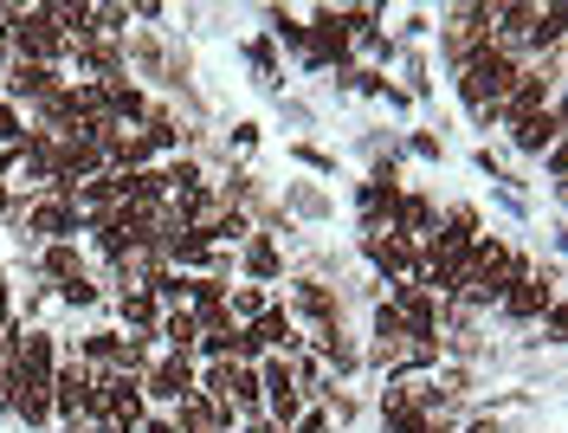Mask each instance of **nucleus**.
Listing matches in <instances>:
<instances>
[{"mask_svg": "<svg viewBox=\"0 0 568 433\" xmlns=\"http://www.w3.org/2000/svg\"><path fill=\"white\" fill-rule=\"evenodd\" d=\"M142 433H175V421H142Z\"/></svg>", "mask_w": 568, "mask_h": 433, "instance_id": "b1692460", "label": "nucleus"}, {"mask_svg": "<svg viewBox=\"0 0 568 433\" xmlns=\"http://www.w3.org/2000/svg\"><path fill=\"white\" fill-rule=\"evenodd\" d=\"M258 401H265L272 427H297V407H304V389L291 382V362H284V356L258 362Z\"/></svg>", "mask_w": 568, "mask_h": 433, "instance_id": "f03ea898", "label": "nucleus"}, {"mask_svg": "<svg viewBox=\"0 0 568 433\" xmlns=\"http://www.w3.org/2000/svg\"><path fill=\"white\" fill-rule=\"evenodd\" d=\"M169 401L181 407L187 395H201V375H194V356H169V362H149V375H142V401Z\"/></svg>", "mask_w": 568, "mask_h": 433, "instance_id": "7ed1b4c3", "label": "nucleus"}, {"mask_svg": "<svg viewBox=\"0 0 568 433\" xmlns=\"http://www.w3.org/2000/svg\"><path fill=\"white\" fill-rule=\"evenodd\" d=\"M7 91H13V98H33V104H45V98L59 91V66H27V59H20V66L7 72Z\"/></svg>", "mask_w": 568, "mask_h": 433, "instance_id": "0eeeda50", "label": "nucleus"}, {"mask_svg": "<svg viewBox=\"0 0 568 433\" xmlns=\"http://www.w3.org/2000/svg\"><path fill=\"white\" fill-rule=\"evenodd\" d=\"M116 311H123V324L142 330V336H155V324H162V304H155L149 291H123V298H116Z\"/></svg>", "mask_w": 568, "mask_h": 433, "instance_id": "f8f14e48", "label": "nucleus"}, {"mask_svg": "<svg viewBox=\"0 0 568 433\" xmlns=\"http://www.w3.org/2000/svg\"><path fill=\"white\" fill-rule=\"evenodd\" d=\"M297 311H304V318H317V324L336 318V304H329V291H323V285H297Z\"/></svg>", "mask_w": 568, "mask_h": 433, "instance_id": "6ab92c4d", "label": "nucleus"}, {"mask_svg": "<svg viewBox=\"0 0 568 433\" xmlns=\"http://www.w3.org/2000/svg\"><path fill=\"white\" fill-rule=\"evenodd\" d=\"M0 324H7V318H0Z\"/></svg>", "mask_w": 568, "mask_h": 433, "instance_id": "cd10ccee", "label": "nucleus"}, {"mask_svg": "<svg viewBox=\"0 0 568 433\" xmlns=\"http://www.w3.org/2000/svg\"><path fill=\"white\" fill-rule=\"evenodd\" d=\"M510 137H517V149H556V143H562V110H556V104L536 110L530 123H517Z\"/></svg>", "mask_w": 568, "mask_h": 433, "instance_id": "9d476101", "label": "nucleus"}, {"mask_svg": "<svg viewBox=\"0 0 568 433\" xmlns=\"http://www.w3.org/2000/svg\"><path fill=\"white\" fill-rule=\"evenodd\" d=\"M297 433H329V421H323V414H304V421H297Z\"/></svg>", "mask_w": 568, "mask_h": 433, "instance_id": "5701e85b", "label": "nucleus"}, {"mask_svg": "<svg viewBox=\"0 0 568 433\" xmlns=\"http://www.w3.org/2000/svg\"><path fill=\"white\" fill-rule=\"evenodd\" d=\"M155 336H162L175 356H194V350H201V324H194V311H187V304H181V311H162Z\"/></svg>", "mask_w": 568, "mask_h": 433, "instance_id": "1a4fd4ad", "label": "nucleus"}, {"mask_svg": "<svg viewBox=\"0 0 568 433\" xmlns=\"http://www.w3.org/2000/svg\"><path fill=\"white\" fill-rule=\"evenodd\" d=\"M252 336H258L265 350H284V356L304 343V336H297V318H291V311H272V304H265V318L252 324Z\"/></svg>", "mask_w": 568, "mask_h": 433, "instance_id": "9b49d317", "label": "nucleus"}, {"mask_svg": "<svg viewBox=\"0 0 568 433\" xmlns=\"http://www.w3.org/2000/svg\"><path fill=\"white\" fill-rule=\"evenodd\" d=\"M7 39H13V52L27 59V66H52L59 52H65L71 39L59 33V20H52V7H33V13H7Z\"/></svg>", "mask_w": 568, "mask_h": 433, "instance_id": "f257e3e1", "label": "nucleus"}, {"mask_svg": "<svg viewBox=\"0 0 568 433\" xmlns=\"http://www.w3.org/2000/svg\"><path fill=\"white\" fill-rule=\"evenodd\" d=\"M246 272H252V279H278V272H284L278 246H272V240H252V246H246Z\"/></svg>", "mask_w": 568, "mask_h": 433, "instance_id": "a211bd4d", "label": "nucleus"}, {"mask_svg": "<svg viewBox=\"0 0 568 433\" xmlns=\"http://www.w3.org/2000/svg\"><path fill=\"white\" fill-rule=\"evenodd\" d=\"M368 259L382 265V272H407V279H420V253H414V240H400L388 226V240H368Z\"/></svg>", "mask_w": 568, "mask_h": 433, "instance_id": "6e6552de", "label": "nucleus"}, {"mask_svg": "<svg viewBox=\"0 0 568 433\" xmlns=\"http://www.w3.org/2000/svg\"><path fill=\"white\" fill-rule=\"evenodd\" d=\"M7 208H13V201H7V194H0V214H7Z\"/></svg>", "mask_w": 568, "mask_h": 433, "instance_id": "bb28decb", "label": "nucleus"}, {"mask_svg": "<svg viewBox=\"0 0 568 433\" xmlns=\"http://www.w3.org/2000/svg\"><path fill=\"white\" fill-rule=\"evenodd\" d=\"M542 304H556V291H549L530 265H524V272L504 285V311H510V318H542Z\"/></svg>", "mask_w": 568, "mask_h": 433, "instance_id": "423d86ee", "label": "nucleus"}, {"mask_svg": "<svg viewBox=\"0 0 568 433\" xmlns=\"http://www.w3.org/2000/svg\"><path fill=\"white\" fill-rule=\"evenodd\" d=\"M59 298H65V304H98V285H91V279H71V285H59Z\"/></svg>", "mask_w": 568, "mask_h": 433, "instance_id": "4be33fe9", "label": "nucleus"}, {"mask_svg": "<svg viewBox=\"0 0 568 433\" xmlns=\"http://www.w3.org/2000/svg\"><path fill=\"white\" fill-rule=\"evenodd\" d=\"M201 233H207V246H220V240H246V214H240V208H233V214H207Z\"/></svg>", "mask_w": 568, "mask_h": 433, "instance_id": "f3484780", "label": "nucleus"}, {"mask_svg": "<svg viewBox=\"0 0 568 433\" xmlns=\"http://www.w3.org/2000/svg\"><path fill=\"white\" fill-rule=\"evenodd\" d=\"M78 201H65V194H45V201H33V208H27V226H33V233H45V240H71V233H78Z\"/></svg>", "mask_w": 568, "mask_h": 433, "instance_id": "39448f33", "label": "nucleus"}, {"mask_svg": "<svg viewBox=\"0 0 568 433\" xmlns=\"http://www.w3.org/2000/svg\"><path fill=\"white\" fill-rule=\"evenodd\" d=\"M175 433H213V401L207 395H187V401H181Z\"/></svg>", "mask_w": 568, "mask_h": 433, "instance_id": "dca6fc26", "label": "nucleus"}, {"mask_svg": "<svg viewBox=\"0 0 568 433\" xmlns=\"http://www.w3.org/2000/svg\"><path fill=\"white\" fill-rule=\"evenodd\" d=\"M45 279H59V285L84 279V259H78V246H71V240H52V246H45Z\"/></svg>", "mask_w": 568, "mask_h": 433, "instance_id": "ddd939ff", "label": "nucleus"}, {"mask_svg": "<svg viewBox=\"0 0 568 433\" xmlns=\"http://www.w3.org/2000/svg\"><path fill=\"white\" fill-rule=\"evenodd\" d=\"M226 401H233V407H258V369H252V362H233V375H226Z\"/></svg>", "mask_w": 568, "mask_h": 433, "instance_id": "2eb2a0df", "label": "nucleus"}, {"mask_svg": "<svg viewBox=\"0 0 568 433\" xmlns=\"http://www.w3.org/2000/svg\"><path fill=\"white\" fill-rule=\"evenodd\" d=\"M142 285H149V298H155V304H169V311H181V304H187V272H149Z\"/></svg>", "mask_w": 568, "mask_h": 433, "instance_id": "4468645a", "label": "nucleus"}, {"mask_svg": "<svg viewBox=\"0 0 568 433\" xmlns=\"http://www.w3.org/2000/svg\"><path fill=\"white\" fill-rule=\"evenodd\" d=\"M20 137H27V123H20V110H13V104H0V143L13 149Z\"/></svg>", "mask_w": 568, "mask_h": 433, "instance_id": "412c9836", "label": "nucleus"}, {"mask_svg": "<svg viewBox=\"0 0 568 433\" xmlns=\"http://www.w3.org/2000/svg\"><path fill=\"white\" fill-rule=\"evenodd\" d=\"M375 336H382V350H394V343L407 336V324H400V311H394V304H382V311H375Z\"/></svg>", "mask_w": 568, "mask_h": 433, "instance_id": "aec40b11", "label": "nucleus"}, {"mask_svg": "<svg viewBox=\"0 0 568 433\" xmlns=\"http://www.w3.org/2000/svg\"><path fill=\"white\" fill-rule=\"evenodd\" d=\"M98 433H130V427H123V421H98Z\"/></svg>", "mask_w": 568, "mask_h": 433, "instance_id": "a878e982", "label": "nucleus"}, {"mask_svg": "<svg viewBox=\"0 0 568 433\" xmlns=\"http://www.w3.org/2000/svg\"><path fill=\"white\" fill-rule=\"evenodd\" d=\"M7 304H13V291H7V279H0V318H13V311H7Z\"/></svg>", "mask_w": 568, "mask_h": 433, "instance_id": "393cba45", "label": "nucleus"}, {"mask_svg": "<svg viewBox=\"0 0 568 433\" xmlns=\"http://www.w3.org/2000/svg\"><path fill=\"white\" fill-rule=\"evenodd\" d=\"M536 110H549V78H542V72H524L517 84H510V98L497 104V123H510V130H517V123H530Z\"/></svg>", "mask_w": 568, "mask_h": 433, "instance_id": "20e7f679", "label": "nucleus"}]
</instances>
